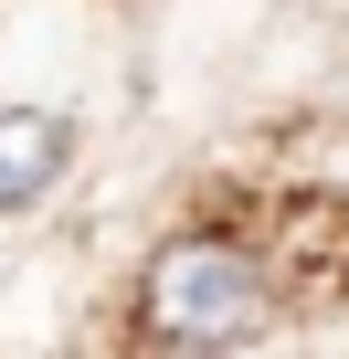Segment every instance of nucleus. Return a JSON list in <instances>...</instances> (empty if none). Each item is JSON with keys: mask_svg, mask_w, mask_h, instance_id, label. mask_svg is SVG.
I'll use <instances>...</instances> for the list:
<instances>
[{"mask_svg": "<svg viewBox=\"0 0 349 359\" xmlns=\"http://www.w3.org/2000/svg\"><path fill=\"white\" fill-rule=\"evenodd\" d=\"M265 327V264L223 233H180L159 243L138 275V338L159 348H233Z\"/></svg>", "mask_w": 349, "mask_h": 359, "instance_id": "f257e3e1", "label": "nucleus"}, {"mask_svg": "<svg viewBox=\"0 0 349 359\" xmlns=\"http://www.w3.org/2000/svg\"><path fill=\"white\" fill-rule=\"evenodd\" d=\"M74 169V116L64 106H0V212H32Z\"/></svg>", "mask_w": 349, "mask_h": 359, "instance_id": "f03ea898", "label": "nucleus"}]
</instances>
